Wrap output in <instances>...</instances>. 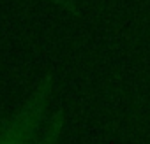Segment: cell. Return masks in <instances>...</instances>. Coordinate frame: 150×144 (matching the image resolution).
Returning <instances> with one entry per match:
<instances>
[{"mask_svg": "<svg viewBox=\"0 0 150 144\" xmlns=\"http://www.w3.org/2000/svg\"><path fill=\"white\" fill-rule=\"evenodd\" d=\"M64 123H65V116H64V109L58 107L55 111H51V114L48 116L37 144H60L62 134H64Z\"/></svg>", "mask_w": 150, "mask_h": 144, "instance_id": "7a4b0ae2", "label": "cell"}, {"mask_svg": "<svg viewBox=\"0 0 150 144\" xmlns=\"http://www.w3.org/2000/svg\"><path fill=\"white\" fill-rule=\"evenodd\" d=\"M55 6L64 9V11H67V13H71L72 16H76V18L83 16V11H81V7L78 4V0H55Z\"/></svg>", "mask_w": 150, "mask_h": 144, "instance_id": "3957f363", "label": "cell"}, {"mask_svg": "<svg viewBox=\"0 0 150 144\" xmlns=\"http://www.w3.org/2000/svg\"><path fill=\"white\" fill-rule=\"evenodd\" d=\"M57 76L46 72L39 78L23 102L0 121V144H37L39 134L51 114Z\"/></svg>", "mask_w": 150, "mask_h": 144, "instance_id": "6da1fadb", "label": "cell"}, {"mask_svg": "<svg viewBox=\"0 0 150 144\" xmlns=\"http://www.w3.org/2000/svg\"><path fill=\"white\" fill-rule=\"evenodd\" d=\"M42 2H46V4H53V6H55V0H42Z\"/></svg>", "mask_w": 150, "mask_h": 144, "instance_id": "277c9868", "label": "cell"}]
</instances>
